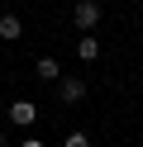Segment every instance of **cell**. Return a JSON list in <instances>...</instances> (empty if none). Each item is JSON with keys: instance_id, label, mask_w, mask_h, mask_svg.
Listing matches in <instances>:
<instances>
[{"instance_id": "6", "label": "cell", "mask_w": 143, "mask_h": 147, "mask_svg": "<svg viewBox=\"0 0 143 147\" xmlns=\"http://www.w3.org/2000/svg\"><path fill=\"white\" fill-rule=\"evenodd\" d=\"M38 81H62V67H57V57H38Z\"/></svg>"}, {"instance_id": "5", "label": "cell", "mask_w": 143, "mask_h": 147, "mask_svg": "<svg viewBox=\"0 0 143 147\" xmlns=\"http://www.w3.org/2000/svg\"><path fill=\"white\" fill-rule=\"evenodd\" d=\"M76 57H81V62H95V57H100V43H95L91 33H81V38H76Z\"/></svg>"}, {"instance_id": "2", "label": "cell", "mask_w": 143, "mask_h": 147, "mask_svg": "<svg viewBox=\"0 0 143 147\" xmlns=\"http://www.w3.org/2000/svg\"><path fill=\"white\" fill-rule=\"evenodd\" d=\"M57 100H62V105H81L86 100V81L81 76H62L57 81Z\"/></svg>"}, {"instance_id": "8", "label": "cell", "mask_w": 143, "mask_h": 147, "mask_svg": "<svg viewBox=\"0 0 143 147\" xmlns=\"http://www.w3.org/2000/svg\"><path fill=\"white\" fill-rule=\"evenodd\" d=\"M19 147H43V138H24V142H19Z\"/></svg>"}, {"instance_id": "1", "label": "cell", "mask_w": 143, "mask_h": 147, "mask_svg": "<svg viewBox=\"0 0 143 147\" xmlns=\"http://www.w3.org/2000/svg\"><path fill=\"white\" fill-rule=\"evenodd\" d=\"M72 24H76V33H91L95 24H100V5H95V0H76L72 5Z\"/></svg>"}, {"instance_id": "7", "label": "cell", "mask_w": 143, "mask_h": 147, "mask_svg": "<svg viewBox=\"0 0 143 147\" xmlns=\"http://www.w3.org/2000/svg\"><path fill=\"white\" fill-rule=\"evenodd\" d=\"M62 147H91V138H86V133H67Z\"/></svg>"}, {"instance_id": "4", "label": "cell", "mask_w": 143, "mask_h": 147, "mask_svg": "<svg viewBox=\"0 0 143 147\" xmlns=\"http://www.w3.org/2000/svg\"><path fill=\"white\" fill-rule=\"evenodd\" d=\"M19 33H24V19H19V14H0V38H5V43H14Z\"/></svg>"}, {"instance_id": "3", "label": "cell", "mask_w": 143, "mask_h": 147, "mask_svg": "<svg viewBox=\"0 0 143 147\" xmlns=\"http://www.w3.org/2000/svg\"><path fill=\"white\" fill-rule=\"evenodd\" d=\"M10 123L14 128H34L38 123V105L34 100H14V105H10Z\"/></svg>"}]
</instances>
